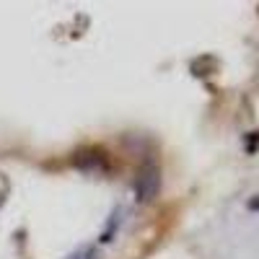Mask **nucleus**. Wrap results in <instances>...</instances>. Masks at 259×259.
Wrapping results in <instances>:
<instances>
[]
</instances>
